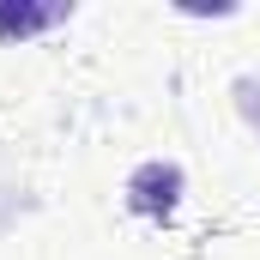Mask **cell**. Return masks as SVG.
I'll return each mask as SVG.
<instances>
[{
	"instance_id": "obj_1",
	"label": "cell",
	"mask_w": 260,
	"mask_h": 260,
	"mask_svg": "<svg viewBox=\"0 0 260 260\" xmlns=\"http://www.w3.org/2000/svg\"><path fill=\"white\" fill-rule=\"evenodd\" d=\"M236 109H242V121L260 133V79L248 73V79H236Z\"/></svg>"
},
{
	"instance_id": "obj_2",
	"label": "cell",
	"mask_w": 260,
	"mask_h": 260,
	"mask_svg": "<svg viewBox=\"0 0 260 260\" xmlns=\"http://www.w3.org/2000/svg\"><path fill=\"white\" fill-rule=\"evenodd\" d=\"M61 18V6H49V12H0V30H43V24H55Z\"/></svg>"
}]
</instances>
